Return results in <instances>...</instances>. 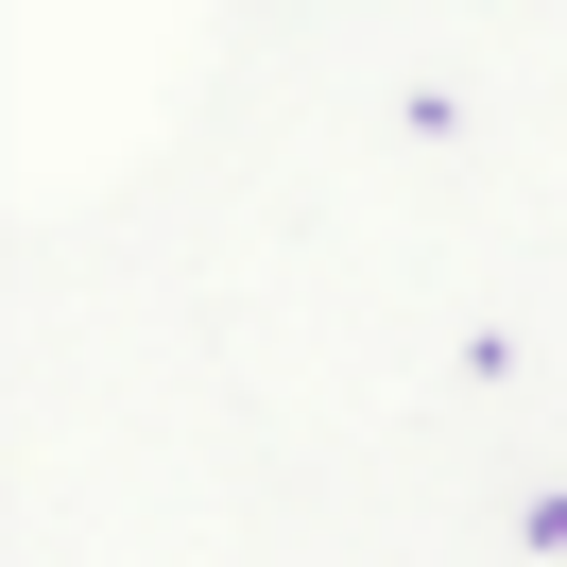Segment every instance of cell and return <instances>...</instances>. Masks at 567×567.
<instances>
[]
</instances>
